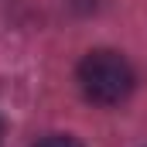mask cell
Wrapping results in <instances>:
<instances>
[{"instance_id": "cell-1", "label": "cell", "mask_w": 147, "mask_h": 147, "mask_svg": "<svg viewBox=\"0 0 147 147\" xmlns=\"http://www.w3.org/2000/svg\"><path fill=\"white\" fill-rule=\"evenodd\" d=\"M75 82L82 89V96L96 106H120L130 99L134 86H137V75H134V65L113 51V48H96L89 51L79 69H75Z\"/></svg>"}, {"instance_id": "cell-2", "label": "cell", "mask_w": 147, "mask_h": 147, "mask_svg": "<svg viewBox=\"0 0 147 147\" xmlns=\"http://www.w3.org/2000/svg\"><path fill=\"white\" fill-rule=\"evenodd\" d=\"M34 147H82L75 137H69V134H51V137H41Z\"/></svg>"}]
</instances>
